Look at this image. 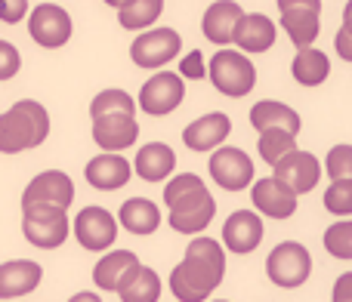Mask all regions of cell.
Segmentation results:
<instances>
[{
	"mask_svg": "<svg viewBox=\"0 0 352 302\" xmlns=\"http://www.w3.org/2000/svg\"><path fill=\"white\" fill-rule=\"evenodd\" d=\"M226 278V247L213 237L195 235L182 262L170 272V293L179 302H204Z\"/></svg>",
	"mask_w": 352,
	"mask_h": 302,
	"instance_id": "1",
	"label": "cell"
},
{
	"mask_svg": "<svg viewBox=\"0 0 352 302\" xmlns=\"http://www.w3.org/2000/svg\"><path fill=\"white\" fill-rule=\"evenodd\" d=\"M50 136V111L34 99H19L0 115V154H22Z\"/></svg>",
	"mask_w": 352,
	"mask_h": 302,
	"instance_id": "2",
	"label": "cell"
},
{
	"mask_svg": "<svg viewBox=\"0 0 352 302\" xmlns=\"http://www.w3.org/2000/svg\"><path fill=\"white\" fill-rule=\"evenodd\" d=\"M207 78H210V84L217 86V93L232 96V99H241V96H248V93H254L256 68H254V62L248 59V53L219 47L217 56L207 62Z\"/></svg>",
	"mask_w": 352,
	"mask_h": 302,
	"instance_id": "3",
	"label": "cell"
},
{
	"mask_svg": "<svg viewBox=\"0 0 352 302\" xmlns=\"http://www.w3.org/2000/svg\"><path fill=\"white\" fill-rule=\"evenodd\" d=\"M22 235L31 247L56 250L68 241L72 235V222H68V210L50 204H31L22 207Z\"/></svg>",
	"mask_w": 352,
	"mask_h": 302,
	"instance_id": "4",
	"label": "cell"
},
{
	"mask_svg": "<svg viewBox=\"0 0 352 302\" xmlns=\"http://www.w3.org/2000/svg\"><path fill=\"white\" fill-rule=\"evenodd\" d=\"M266 275L278 290H297L312 275V253L300 241H281L269 253Z\"/></svg>",
	"mask_w": 352,
	"mask_h": 302,
	"instance_id": "5",
	"label": "cell"
},
{
	"mask_svg": "<svg viewBox=\"0 0 352 302\" xmlns=\"http://www.w3.org/2000/svg\"><path fill=\"white\" fill-rule=\"evenodd\" d=\"M182 37L176 28H142V34L130 47V59L140 68H164L179 56Z\"/></svg>",
	"mask_w": 352,
	"mask_h": 302,
	"instance_id": "6",
	"label": "cell"
},
{
	"mask_svg": "<svg viewBox=\"0 0 352 302\" xmlns=\"http://www.w3.org/2000/svg\"><path fill=\"white\" fill-rule=\"evenodd\" d=\"M186 99V80L176 71H155L140 90V108L152 117H167Z\"/></svg>",
	"mask_w": 352,
	"mask_h": 302,
	"instance_id": "7",
	"label": "cell"
},
{
	"mask_svg": "<svg viewBox=\"0 0 352 302\" xmlns=\"http://www.w3.org/2000/svg\"><path fill=\"white\" fill-rule=\"evenodd\" d=\"M72 16L59 3H37L28 16V34L43 49H59L72 40Z\"/></svg>",
	"mask_w": 352,
	"mask_h": 302,
	"instance_id": "8",
	"label": "cell"
},
{
	"mask_svg": "<svg viewBox=\"0 0 352 302\" xmlns=\"http://www.w3.org/2000/svg\"><path fill=\"white\" fill-rule=\"evenodd\" d=\"M210 179L226 191H248L254 182V161L248 151L235 146H217L210 154Z\"/></svg>",
	"mask_w": 352,
	"mask_h": 302,
	"instance_id": "9",
	"label": "cell"
},
{
	"mask_svg": "<svg viewBox=\"0 0 352 302\" xmlns=\"http://www.w3.org/2000/svg\"><path fill=\"white\" fill-rule=\"evenodd\" d=\"M272 176L278 182H285V185L300 198V194H309L312 188L322 182V161H318L312 151L294 148L272 163Z\"/></svg>",
	"mask_w": 352,
	"mask_h": 302,
	"instance_id": "10",
	"label": "cell"
},
{
	"mask_svg": "<svg viewBox=\"0 0 352 302\" xmlns=\"http://www.w3.org/2000/svg\"><path fill=\"white\" fill-rule=\"evenodd\" d=\"M72 231L84 250H90V253H105V250L118 241V219L111 216L105 207H84V210L74 216Z\"/></svg>",
	"mask_w": 352,
	"mask_h": 302,
	"instance_id": "11",
	"label": "cell"
},
{
	"mask_svg": "<svg viewBox=\"0 0 352 302\" xmlns=\"http://www.w3.org/2000/svg\"><path fill=\"white\" fill-rule=\"evenodd\" d=\"M167 210H170L167 222H170L173 231H179V235H201L213 222V216H217V200H213V194L207 188H201V191L176 200Z\"/></svg>",
	"mask_w": 352,
	"mask_h": 302,
	"instance_id": "12",
	"label": "cell"
},
{
	"mask_svg": "<svg viewBox=\"0 0 352 302\" xmlns=\"http://www.w3.org/2000/svg\"><path fill=\"white\" fill-rule=\"evenodd\" d=\"M72 200H74V182H72V176L62 173V170H43V173H37L22 191V207L50 204V207L68 210Z\"/></svg>",
	"mask_w": 352,
	"mask_h": 302,
	"instance_id": "13",
	"label": "cell"
},
{
	"mask_svg": "<svg viewBox=\"0 0 352 302\" xmlns=\"http://www.w3.org/2000/svg\"><path fill=\"white\" fill-rule=\"evenodd\" d=\"M250 200H254V210L260 216H269V219H291L297 213V194L278 182L275 176H266V179H254L250 182Z\"/></svg>",
	"mask_w": 352,
	"mask_h": 302,
	"instance_id": "14",
	"label": "cell"
},
{
	"mask_svg": "<svg viewBox=\"0 0 352 302\" xmlns=\"http://www.w3.org/2000/svg\"><path fill=\"white\" fill-rule=\"evenodd\" d=\"M140 139V121L127 111H111V115L93 117V142L102 151H124Z\"/></svg>",
	"mask_w": 352,
	"mask_h": 302,
	"instance_id": "15",
	"label": "cell"
},
{
	"mask_svg": "<svg viewBox=\"0 0 352 302\" xmlns=\"http://www.w3.org/2000/svg\"><path fill=\"white\" fill-rule=\"evenodd\" d=\"M263 235V216L256 210H235L223 225V247L235 256H248L260 247Z\"/></svg>",
	"mask_w": 352,
	"mask_h": 302,
	"instance_id": "16",
	"label": "cell"
},
{
	"mask_svg": "<svg viewBox=\"0 0 352 302\" xmlns=\"http://www.w3.org/2000/svg\"><path fill=\"white\" fill-rule=\"evenodd\" d=\"M130 176H133V167L127 157H121V151H102L84 167L87 185L96 191H118L130 182Z\"/></svg>",
	"mask_w": 352,
	"mask_h": 302,
	"instance_id": "17",
	"label": "cell"
},
{
	"mask_svg": "<svg viewBox=\"0 0 352 302\" xmlns=\"http://www.w3.org/2000/svg\"><path fill=\"white\" fill-rule=\"evenodd\" d=\"M43 268L34 259H10L0 266V299H22L41 287Z\"/></svg>",
	"mask_w": 352,
	"mask_h": 302,
	"instance_id": "18",
	"label": "cell"
},
{
	"mask_svg": "<svg viewBox=\"0 0 352 302\" xmlns=\"http://www.w3.org/2000/svg\"><path fill=\"white\" fill-rule=\"evenodd\" d=\"M241 16H244L241 3H235V0H213L204 10V19H201V34L210 43H217V47H229Z\"/></svg>",
	"mask_w": 352,
	"mask_h": 302,
	"instance_id": "19",
	"label": "cell"
},
{
	"mask_svg": "<svg viewBox=\"0 0 352 302\" xmlns=\"http://www.w3.org/2000/svg\"><path fill=\"white\" fill-rule=\"evenodd\" d=\"M232 133V117L223 111H210V115L192 121L182 130V142L192 151H213L217 146H223Z\"/></svg>",
	"mask_w": 352,
	"mask_h": 302,
	"instance_id": "20",
	"label": "cell"
},
{
	"mask_svg": "<svg viewBox=\"0 0 352 302\" xmlns=\"http://www.w3.org/2000/svg\"><path fill=\"white\" fill-rule=\"evenodd\" d=\"M275 37H278V28H275V22L269 16H263V12H244L241 22H238L235 28V37H232V43H235L241 53H266V49H272Z\"/></svg>",
	"mask_w": 352,
	"mask_h": 302,
	"instance_id": "21",
	"label": "cell"
},
{
	"mask_svg": "<svg viewBox=\"0 0 352 302\" xmlns=\"http://www.w3.org/2000/svg\"><path fill=\"white\" fill-rule=\"evenodd\" d=\"M250 127L260 133V130H287V133L297 136L303 121L300 115L285 102H275V99H263L250 108Z\"/></svg>",
	"mask_w": 352,
	"mask_h": 302,
	"instance_id": "22",
	"label": "cell"
},
{
	"mask_svg": "<svg viewBox=\"0 0 352 302\" xmlns=\"http://www.w3.org/2000/svg\"><path fill=\"white\" fill-rule=\"evenodd\" d=\"M176 167V154L167 142H148L136 151V161H133V173L146 182H161L173 173Z\"/></svg>",
	"mask_w": 352,
	"mask_h": 302,
	"instance_id": "23",
	"label": "cell"
},
{
	"mask_svg": "<svg viewBox=\"0 0 352 302\" xmlns=\"http://www.w3.org/2000/svg\"><path fill=\"white\" fill-rule=\"evenodd\" d=\"M118 225H124L130 235H140V237L155 235L161 225V210L148 198H130L118 210Z\"/></svg>",
	"mask_w": 352,
	"mask_h": 302,
	"instance_id": "24",
	"label": "cell"
},
{
	"mask_svg": "<svg viewBox=\"0 0 352 302\" xmlns=\"http://www.w3.org/2000/svg\"><path fill=\"white\" fill-rule=\"evenodd\" d=\"M118 297L121 302H158L161 299V278L155 275V268L136 262L118 284Z\"/></svg>",
	"mask_w": 352,
	"mask_h": 302,
	"instance_id": "25",
	"label": "cell"
},
{
	"mask_svg": "<svg viewBox=\"0 0 352 302\" xmlns=\"http://www.w3.org/2000/svg\"><path fill=\"white\" fill-rule=\"evenodd\" d=\"M291 74L300 86H322L331 78V59L318 47H303L297 49L291 62Z\"/></svg>",
	"mask_w": 352,
	"mask_h": 302,
	"instance_id": "26",
	"label": "cell"
},
{
	"mask_svg": "<svg viewBox=\"0 0 352 302\" xmlns=\"http://www.w3.org/2000/svg\"><path fill=\"white\" fill-rule=\"evenodd\" d=\"M281 12V28H285V34L291 37V43L297 49L303 47H312L318 37V31H322V12L316 10H278Z\"/></svg>",
	"mask_w": 352,
	"mask_h": 302,
	"instance_id": "27",
	"label": "cell"
},
{
	"mask_svg": "<svg viewBox=\"0 0 352 302\" xmlns=\"http://www.w3.org/2000/svg\"><path fill=\"white\" fill-rule=\"evenodd\" d=\"M136 262H140V256L130 253V250H111V253H105L102 259L93 266V284H96L99 290L115 293L118 284H121V278L136 266Z\"/></svg>",
	"mask_w": 352,
	"mask_h": 302,
	"instance_id": "28",
	"label": "cell"
},
{
	"mask_svg": "<svg viewBox=\"0 0 352 302\" xmlns=\"http://www.w3.org/2000/svg\"><path fill=\"white\" fill-rule=\"evenodd\" d=\"M161 12H164V0H127L118 10V22L127 31H142L152 28L161 19Z\"/></svg>",
	"mask_w": 352,
	"mask_h": 302,
	"instance_id": "29",
	"label": "cell"
},
{
	"mask_svg": "<svg viewBox=\"0 0 352 302\" xmlns=\"http://www.w3.org/2000/svg\"><path fill=\"white\" fill-rule=\"evenodd\" d=\"M297 148V136L287 133V130H260V142H256V151L260 157L272 167L278 157H285L287 151Z\"/></svg>",
	"mask_w": 352,
	"mask_h": 302,
	"instance_id": "30",
	"label": "cell"
},
{
	"mask_svg": "<svg viewBox=\"0 0 352 302\" xmlns=\"http://www.w3.org/2000/svg\"><path fill=\"white\" fill-rule=\"evenodd\" d=\"M324 250H328L334 259L340 262H349L352 259V222L346 216L340 219V222L328 225V231H324Z\"/></svg>",
	"mask_w": 352,
	"mask_h": 302,
	"instance_id": "31",
	"label": "cell"
},
{
	"mask_svg": "<svg viewBox=\"0 0 352 302\" xmlns=\"http://www.w3.org/2000/svg\"><path fill=\"white\" fill-rule=\"evenodd\" d=\"M111 111H127V115H136L133 96H130V93H124V90H102V93H96V99L90 102V117L111 115Z\"/></svg>",
	"mask_w": 352,
	"mask_h": 302,
	"instance_id": "32",
	"label": "cell"
},
{
	"mask_svg": "<svg viewBox=\"0 0 352 302\" xmlns=\"http://www.w3.org/2000/svg\"><path fill=\"white\" fill-rule=\"evenodd\" d=\"M324 210L334 216H352V179H331L324 191Z\"/></svg>",
	"mask_w": 352,
	"mask_h": 302,
	"instance_id": "33",
	"label": "cell"
},
{
	"mask_svg": "<svg viewBox=\"0 0 352 302\" xmlns=\"http://www.w3.org/2000/svg\"><path fill=\"white\" fill-rule=\"evenodd\" d=\"M322 170H328V179H352V146L340 142L328 151Z\"/></svg>",
	"mask_w": 352,
	"mask_h": 302,
	"instance_id": "34",
	"label": "cell"
},
{
	"mask_svg": "<svg viewBox=\"0 0 352 302\" xmlns=\"http://www.w3.org/2000/svg\"><path fill=\"white\" fill-rule=\"evenodd\" d=\"M201 188H207V185H204V179H201L198 173H179V176H173V179L167 182V188H164V204L173 207L176 200L188 198V194L201 191Z\"/></svg>",
	"mask_w": 352,
	"mask_h": 302,
	"instance_id": "35",
	"label": "cell"
},
{
	"mask_svg": "<svg viewBox=\"0 0 352 302\" xmlns=\"http://www.w3.org/2000/svg\"><path fill=\"white\" fill-rule=\"evenodd\" d=\"M22 68V56L10 40H0V80H10Z\"/></svg>",
	"mask_w": 352,
	"mask_h": 302,
	"instance_id": "36",
	"label": "cell"
},
{
	"mask_svg": "<svg viewBox=\"0 0 352 302\" xmlns=\"http://www.w3.org/2000/svg\"><path fill=\"white\" fill-rule=\"evenodd\" d=\"M207 68H204V53L201 49H192V53L182 56L179 62V78L182 80H204Z\"/></svg>",
	"mask_w": 352,
	"mask_h": 302,
	"instance_id": "37",
	"label": "cell"
},
{
	"mask_svg": "<svg viewBox=\"0 0 352 302\" xmlns=\"http://www.w3.org/2000/svg\"><path fill=\"white\" fill-rule=\"evenodd\" d=\"M28 16V0H0V22L16 25Z\"/></svg>",
	"mask_w": 352,
	"mask_h": 302,
	"instance_id": "38",
	"label": "cell"
},
{
	"mask_svg": "<svg viewBox=\"0 0 352 302\" xmlns=\"http://www.w3.org/2000/svg\"><path fill=\"white\" fill-rule=\"evenodd\" d=\"M349 19H352V3H346V10H343V28L340 34H337V53L343 56L346 62H352V43H349Z\"/></svg>",
	"mask_w": 352,
	"mask_h": 302,
	"instance_id": "39",
	"label": "cell"
},
{
	"mask_svg": "<svg viewBox=\"0 0 352 302\" xmlns=\"http://www.w3.org/2000/svg\"><path fill=\"white\" fill-rule=\"evenodd\" d=\"M278 10H316L322 12V0H275Z\"/></svg>",
	"mask_w": 352,
	"mask_h": 302,
	"instance_id": "40",
	"label": "cell"
},
{
	"mask_svg": "<svg viewBox=\"0 0 352 302\" xmlns=\"http://www.w3.org/2000/svg\"><path fill=\"white\" fill-rule=\"evenodd\" d=\"M346 299H352V272L340 275V281L334 287V302H346Z\"/></svg>",
	"mask_w": 352,
	"mask_h": 302,
	"instance_id": "41",
	"label": "cell"
},
{
	"mask_svg": "<svg viewBox=\"0 0 352 302\" xmlns=\"http://www.w3.org/2000/svg\"><path fill=\"white\" fill-rule=\"evenodd\" d=\"M102 3H105V6H111V10H121V6L127 3V0H102Z\"/></svg>",
	"mask_w": 352,
	"mask_h": 302,
	"instance_id": "42",
	"label": "cell"
}]
</instances>
